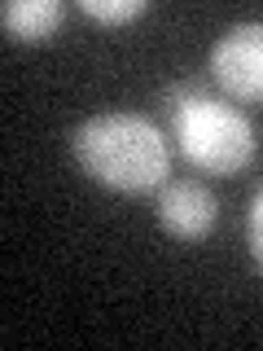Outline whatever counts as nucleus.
<instances>
[{
    "label": "nucleus",
    "instance_id": "nucleus-1",
    "mask_svg": "<svg viewBox=\"0 0 263 351\" xmlns=\"http://www.w3.org/2000/svg\"><path fill=\"white\" fill-rule=\"evenodd\" d=\"M75 162L92 176L101 189L114 193H149L167 184L171 171V149L162 128L145 114L132 110H110L92 114L71 132Z\"/></svg>",
    "mask_w": 263,
    "mask_h": 351
},
{
    "label": "nucleus",
    "instance_id": "nucleus-2",
    "mask_svg": "<svg viewBox=\"0 0 263 351\" xmlns=\"http://www.w3.org/2000/svg\"><path fill=\"white\" fill-rule=\"evenodd\" d=\"M162 114L171 123V136L180 154L197 171L237 176L255 158V123L228 106L224 97H211L197 80H171L158 97Z\"/></svg>",
    "mask_w": 263,
    "mask_h": 351
},
{
    "label": "nucleus",
    "instance_id": "nucleus-3",
    "mask_svg": "<svg viewBox=\"0 0 263 351\" xmlns=\"http://www.w3.org/2000/svg\"><path fill=\"white\" fill-rule=\"evenodd\" d=\"M211 75L233 101H263V18L233 22L211 44Z\"/></svg>",
    "mask_w": 263,
    "mask_h": 351
},
{
    "label": "nucleus",
    "instance_id": "nucleus-4",
    "mask_svg": "<svg viewBox=\"0 0 263 351\" xmlns=\"http://www.w3.org/2000/svg\"><path fill=\"white\" fill-rule=\"evenodd\" d=\"M219 219V202L202 180H167L158 193V224L180 241L211 237Z\"/></svg>",
    "mask_w": 263,
    "mask_h": 351
},
{
    "label": "nucleus",
    "instance_id": "nucleus-5",
    "mask_svg": "<svg viewBox=\"0 0 263 351\" xmlns=\"http://www.w3.org/2000/svg\"><path fill=\"white\" fill-rule=\"evenodd\" d=\"M62 18H66V5H62V0H5V5H0L5 36L9 40H27V44L58 36Z\"/></svg>",
    "mask_w": 263,
    "mask_h": 351
},
{
    "label": "nucleus",
    "instance_id": "nucleus-6",
    "mask_svg": "<svg viewBox=\"0 0 263 351\" xmlns=\"http://www.w3.org/2000/svg\"><path fill=\"white\" fill-rule=\"evenodd\" d=\"M79 9L92 22H105V27H118V22H132L145 14V0H79Z\"/></svg>",
    "mask_w": 263,
    "mask_h": 351
},
{
    "label": "nucleus",
    "instance_id": "nucleus-7",
    "mask_svg": "<svg viewBox=\"0 0 263 351\" xmlns=\"http://www.w3.org/2000/svg\"><path fill=\"white\" fill-rule=\"evenodd\" d=\"M246 237H250V255H255L259 272H263V189L255 193V202H250V215H246Z\"/></svg>",
    "mask_w": 263,
    "mask_h": 351
}]
</instances>
